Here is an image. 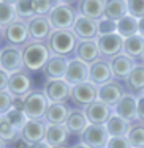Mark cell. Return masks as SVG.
Listing matches in <instances>:
<instances>
[{
	"mask_svg": "<svg viewBox=\"0 0 144 148\" xmlns=\"http://www.w3.org/2000/svg\"><path fill=\"white\" fill-rule=\"evenodd\" d=\"M32 87V80H30L29 74L19 71L15 74H10V84H8V91L13 96H22Z\"/></svg>",
	"mask_w": 144,
	"mask_h": 148,
	"instance_id": "7402d4cb",
	"label": "cell"
},
{
	"mask_svg": "<svg viewBox=\"0 0 144 148\" xmlns=\"http://www.w3.org/2000/svg\"><path fill=\"white\" fill-rule=\"evenodd\" d=\"M51 148H68V147H65V145H59V147H51Z\"/></svg>",
	"mask_w": 144,
	"mask_h": 148,
	"instance_id": "f5cc1de1",
	"label": "cell"
},
{
	"mask_svg": "<svg viewBox=\"0 0 144 148\" xmlns=\"http://www.w3.org/2000/svg\"><path fill=\"white\" fill-rule=\"evenodd\" d=\"M46 128L48 126L41 120H27L24 128L21 129V136L30 145L37 142H43L44 137H46Z\"/></svg>",
	"mask_w": 144,
	"mask_h": 148,
	"instance_id": "4fadbf2b",
	"label": "cell"
},
{
	"mask_svg": "<svg viewBox=\"0 0 144 148\" xmlns=\"http://www.w3.org/2000/svg\"><path fill=\"white\" fill-rule=\"evenodd\" d=\"M68 134H70V131L65 125H48L44 142H46L49 147L65 145L66 139H68Z\"/></svg>",
	"mask_w": 144,
	"mask_h": 148,
	"instance_id": "603a6c76",
	"label": "cell"
},
{
	"mask_svg": "<svg viewBox=\"0 0 144 148\" xmlns=\"http://www.w3.org/2000/svg\"><path fill=\"white\" fill-rule=\"evenodd\" d=\"M143 58H144V55H143Z\"/></svg>",
	"mask_w": 144,
	"mask_h": 148,
	"instance_id": "9f6ffc18",
	"label": "cell"
},
{
	"mask_svg": "<svg viewBox=\"0 0 144 148\" xmlns=\"http://www.w3.org/2000/svg\"><path fill=\"white\" fill-rule=\"evenodd\" d=\"M117 33L122 38H130L133 35H138V19L133 16H124L122 19L117 21Z\"/></svg>",
	"mask_w": 144,
	"mask_h": 148,
	"instance_id": "f546056e",
	"label": "cell"
},
{
	"mask_svg": "<svg viewBox=\"0 0 144 148\" xmlns=\"http://www.w3.org/2000/svg\"><path fill=\"white\" fill-rule=\"evenodd\" d=\"M0 2L6 3V5H11V6H16V3L19 2V0H0Z\"/></svg>",
	"mask_w": 144,
	"mask_h": 148,
	"instance_id": "c3c4849f",
	"label": "cell"
},
{
	"mask_svg": "<svg viewBox=\"0 0 144 148\" xmlns=\"http://www.w3.org/2000/svg\"><path fill=\"white\" fill-rule=\"evenodd\" d=\"M70 117V110L62 103H51L46 112V120L49 125H65Z\"/></svg>",
	"mask_w": 144,
	"mask_h": 148,
	"instance_id": "d4e9b609",
	"label": "cell"
},
{
	"mask_svg": "<svg viewBox=\"0 0 144 148\" xmlns=\"http://www.w3.org/2000/svg\"><path fill=\"white\" fill-rule=\"evenodd\" d=\"M57 2H60V3H70V2H73V0H57Z\"/></svg>",
	"mask_w": 144,
	"mask_h": 148,
	"instance_id": "f907efd6",
	"label": "cell"
},
{
	"mask_svg": "<svg viewBox=\"0 0 144 148\" xmlns=\"http://www.w3.org/2000/svg\"><path fill=\"white\" fill-rule=\"evenodd\" d=\"M127 6H128V14L141 19L144 17V0H127Z\"/></svg>",
	"mask_w": 144,
	"mask_h": 148,
	"instance_id": "f35d334b",
	"label": "cell"
},
{
	"mask_svg": "<svg viewBox=\"0 0 144 148\" xmlns=\"http://www.w3.org/2000/svg\"><path fill=\"white\" fill-rule=\"evenodd\" d=\"M109 134L105 125H89L86 131L81 134L82 143L89 148H106L109 142Z\"/></svg>",
	"mask_w": 144,
	"mask_h": 148,
	"instance_id": "5b68a950",
	"label": "cell"
},
{
	"mask_svg": "<svg viewBox=\"0 0 144 148\" xmlns=\"http://www.w3.org/2000/svg\"><path fill=\"white\" fill-rule=\"evenodd\" d=\"M116 115L122 117L127 121L138 118V99L132 95H124L122 99L116 104Z\"/></svg>",
	"mask_w": 144,
	"mask_h": 148,
	"instance_id": "ac0fdd59",
	"label": "cell"
},
{
	"mask_svg": "<svg viewBox=\"0 0 144 148\" xmlns=\"http://www.w3.org/2000/svg\"><path fill=\"white\" fill-rule=\"evenodd\" d=\"M0 40H2V29H0Z\"/></svg>",
	"mask_w": 144,
	"mask_h": 148,
	"instance_id": "db71d44e",
	"label": "cell"
},
{
	"mask_svg": "<svg viewBox=\"0 0 144 148\" xmlns=\"http://www.w3.org/2000/svg\"><path fill=\"white\" fill-rule=\"evenodd\" d=\"M128 14L127 0H105V16L112 21H119Z\"/></svg>",
	"mask_w": 144,
	"mask_h": 148,
	"instance_id": "484cf974",
	"label": "cell"
},
{
	"mask_svg": "<svg viewBox=\"0 0 144 148\" xmlns=\"http://www.w3.org/2000/svg\"><path fill=\"white\" fill-rule=\"evenodd\" d=\"M16 16L15 6L0 2V29H6L8 25H11L16 21Z\"/></svg>",
	"mask_w": 144,
	"mask_h": 148,
	"instance_id": "1f68e13d",
	"label": "cell"
},
{
	"mask_svg": "<svg viewBox=\"0 0 144 148\" xmlns=\"http://www.w3.org/2000/svg\"><path fill=\"white\" fill-rule=\"evenodd\" d=\"M24 66L22 51H19L15 46H8L0 52V68L8 74L19 73Z\"/></svg>",
	"mask_w": 144,
	"mask_h": 148,
	"instance_id": "52a82bcc",
	"label": "cell"
},
{
	"mask_svg": "<svg viewBox=\"0 0 144 148\" xmlns=\"http://www.w3.org/2000/svg\"><path fill=\"white\" fill-rule=\"evenodd\" d=\"M5 118L8 120L16 129H22L24 125L27 123V120H29L27 115L24 114V110H16V109H11V110L5 115Z\"/></svg>",
	"mask_w": 144,
	"mask_h": 148,
	"instance_id": "e575fe53",
	"label": "cell"
},
{
	"mask_svg": "<svg viewBox=\"0 0 144 148\" xmlns=\"http://www.w3.org/2000/svg\"><path fill=\"white\" fill-rule=\"evenodd\" d=\"M65 126L68 128V131L71 134H82L84 131H86V128L89 126V120H87L86 114L84 112H70V117L68 120H66Z\"/></svg>",
	"mask_w": 144,
	"mask_h": 148,
	"instance_id": "83f0119b",
	"label": "cell"
},
{
	"mask_svg": "<svg viewBox=\"0 0 144 148\" xmlns=\"http://www.w3.org/2000/svg\"><path fill=\"white\" fill-rule=\"evenodd\" d=\"M29 32L30 36L35 41H43L44 38H48L52 33V27L48 21V16H38L35 14L32 19H29Z\"/></svg>",
	"mask_w": 144,
	"mask_h": 148,
	"instance_id": "2e32d148",
	"label": "cell"
},
{
	"mask_svg": "<svg viewBox=\"0 0 144 148\" xmlns=\"http://www.w3.org/2000/svg\"><path fill=\"white\" fill-rule=\"evenodd\" d=\"M97 44H98L100 55H103L106 58H112L124 51V38L119 33L100 35L97 38Z\"/></svg>",
	"mask_w": 144,
	"mask_h": 148,
	"instance_id": "8992f818",
	"label": "cell"
},
{
	"mask_svg": "<svg viewBox=\"0 0 144 148\" xmlns=\"http://www.w3.org/2000/svg\"><path fill=\"white\" fill-rule=\"evenodd\" d=\"M49 99L43 91H30L24 98V114L29 120H41L46 117Z\"/></svg>",
	"mask_w": 144,
	"mask_h": 148,
	"instance_id": "277c9868",
	"label": "cell"
},
{
	"mask_svg": "<svg viewBox=\"0 0 144 148\" xmlns=\"http://www.w3.org/2000/svg\"><path fill=\"white\" fill-rule=\"evenodd\" d=\"M125 93L122 90V87L117 82L109 80L105 85H100V88H98V101H101V103H105L108 106H116L122 99Z\"/></svg>",
	"mask_w": 144,
	"mask_h": 148,
	"instance_id": "e0dca14e",
	"label": "cell"
},
{
	"mask_svg": "<svg viewBox=\"0 0 144 148\" xmlns=\"http://www.w3.org/2000/svg\"><path fill=\"white\" fill-rule=\"evenodd\" d=\"M73 32L81 40H93L98 36V22L95 19H90L82 14L76 16V21L73 24Z\"/></svg>",
	"mask_w": 144,
	"mask_h": 148,
	"instance_id": "8fae6325",
	"label": "cell"
},
{
	"mask_svg": "<svg viewBox=\"0 0 144 148\" xmlns=\"http://www.w3.org/2000/svg\"><path fill=\"white\" fill-rule=\"evenodd\" d=\"M76 55L81 62L92 65L95 63L100 57V51H98V44L95 40H82L76 46Z\"/></svg>",
	"mask_w": 144,
	"mask_h": 148,
	"instance_id": "d6986e66",
	"label": "cell"
},
{
	"mask_svg": "<svg viewBox=\"0 0 144 148\" xmlns=\"http://www.w3.org/2000/svg\"><path fill=\"white\" fill-rule=\"evenodd\" d=\"M44 95L49 103H64L66 98H71V85L65 79H49L44 87Z\"/></svg>",
	"mask_w": 144,
	"mask_h": 148,
	"instance_id": "ba28073f",
	"label": "cell"
},
{
	"mask_svg": "<svg viewBox=\"0 0 144 148\" xmlns=\"http://www.w3.org/2000/svg\"><path fill=\"white\" fill-rule=\"evenodd\" d=\"M48 21L54 30H71L76 21L75 10L66 3H57L48 14Z\"/></svg>",
	"mask_w": 144,
	"mask_h": 148,
	"instance_id": "3957f363",
	"label": "cell"
},
{
	"mask_svg": "<svg viewBox=\"0 0 144 148\" xmlns=\"http://www.w3.org/2000/svg\"><path fill=\"white\" fill-rule=\"evenodd\" d=\"M0 148H5V140L0 139Z\"/></svg>",
	"mask_w": 144,
	"mask_h": 148,
	"instance_id": "681fc988",
	"label": "cell"
},
{
	"mask_svg": "<svg viewBox=\"0 0 144 148\" xmlns=\"http://www.w3.org/2000/svg\"><path fill=\"white\" fill-rule=\"evenodd\" d=\"M79 13L90 19H101L105 16V0H81Z\"/></svg>",
	"mask_w": 144,
	"mask_h": 148,
	"instance_id": "cb8c5ba5",
	"label": "cell"
},
{
	"mask_svg": "<svg viewBox=\"0 0 144 148\" xmlns=\"http://www.w3.org/2000/svg\"><path fill=\"white\" fill-rule=\"evenodd\" d=\"M49 58H51L49 49L41 43V41L27 43L26 47L22 49L24 66H26L27 69H30V71H38V69L44 68Z\"/></svg>",
	"mask_w": 144,
	"mask_h": 148,
	"instance_id": "6da1fadb",
	"label": "cell"
},
{
	"mask_svg": "<svg viewBox=\"0 0 144 148\" xmlns=\"http://www.w3.org/2000/svg\"><path fill=\"white\" fill-rule=\"evenodd\" d=\"M65 80L71 87L87 82L89 80V65L81 62L79 58L70 60L68 68H66V74H65Z\"/></svg>",
	"mask_w": 144,
	"mask_h": 148,
	"instance_id": "9c48e42d",
	"label": "cell"
},
{
	"mask_svg": "<svg viewBox=\"0 0 144 148\" xmlns=\"http://www.w3.org/2000/svg\"><path fill=\"white\" fill-rule=\"evenodd\" d=\"M127 84L130 88H133L135 91H141L144 90V65H136L135 69L132 71V74L128 76Z\"/></svg>",
	"mask_w": 144,
	"mask_h": 148,
	"instance_id": "4dcf8cb0",
	"label": "cell"
},
{
	"mask_svg": "<svg viewBox=\"0 0 144 148\" xmlns=\"http://www.w3.org/2000/svg\"><path fill=\"white\" fill-rule=\"evenodd\" d=\"M112 71H111V65L106 60H97L95 63L89 65V80L95 85H105L111 80Z\"/></svg>",
	"mask_w": 144,
	"mask_h": 148,
	"instance_id": "5bb4252c",
	"label": "cell"
},
{
	"mask_svg": "<svg viewBox=\"0 0 144 148\" xmlns=\"http://www.w3.org/2000/svg\"><path fill=\"white\" fill-rule=\"evenodd\" d=\"M66 68H68V62L64 55L52 54L44 66V73L49 79H65Z\"/></svg>",
	"mask_w": 144,
	"mask_h": 148,
	"instance_id": "44dd1931",
	"label": "cell"
},
{
	"mask_svg": "<svg viewBox=\"0 0 144 148\" xmlns=\"http://www.w3.org/2000/svg\"><path fill=\"white\" fill-rule=\"evenodd\" d=\"M75 148H89V147H87V145H84V143H82V145H76Z\"/></svg>",
	"mask_w": 144,
	"mask_h": 148,
	"instance_id": "816d5d0a",
	"label": "cell"
},
{
	"mask_svg": "<svg viewBox=\"0 0 144 148\" xmlns=\"http://www.w3.org/2000/svg\"><path fill=\"white\" fill-rule=\"evenodd\" d=\"M86 117L89 120V125H106V121L111 118V106L95 101L86 107Z\"/></svg>",
	"mask_w": 144,
	"mask_h": 148,
	"instance_id": "7c38bea8",
	"label": "cell"
},
{
	"mask_svg": "<svg viewBox=\"0 0 144 148\" xmlns=\"http://www.w3.org/2000/svg\"><path fill=\"white\" fill-rule=\"evenodd\" d=\"M138 120L144 121V96L138 98Z\"/></svg>",
	"mask_w": 144,
	"mask_h": 148,
	"instance_id": "7bdbcfd3",
	"label": "cell"
},
{
	"mask_svg": "<svg viewBox=\"0 0 144 148\" xmlns=\"http://www.w3.org/2000/svg\"><path fill=\"white\" fill-rule=\"evenodd\" d=\"M109 65H111L112 76L117 77V79H128V76L136 66L133 58L128 57L127 54H119L116 57H112Z\"/></svg>",
	"mask_w": 144,
	"mask_h": 148,
	"instance_id": "9a60e30c",
	"label": "cell"
},
{
	"mask_svg": "<svg viewBox=\"0 0 144 148\" xmlns=\"http://www.w3.org/2000/svg\"><path fill=\"white\" fill-rule=\"evenodd\" d=\"M106 148H133V147L127 136H117V137H109Z\"/></svg>",
	"mask_w": 144,
	"mask_h": 148,
	"instance_id": "60d3db41",
	"label": "cell"
},
{
	"mask_svg": "<svg viewBox=\"0 0 144 148\" xmlns=\"http://www.w3.org/2000/svg\"><path fill=\"white\" fill-rule=\"evenodd\" d=\"M33 5H35V14L46 16L54 8V0H33Z\"/></svg>",
	"mask_w": 144,
	"mask_h": 148,
	"instance_id": "ab89813d",
	"label": "cell"
},
{
	"mask_svg": "<svg viewBox=\"0 0 144 148\" xmlns=\"http://www.w3.org/2000/svg\"><path fill=\"white\" fill-rule=\"evenodd\" d=\"M16 14L21 17V19H32L35 16V5L33 0H19L15 6Z\"/></svg>",
	"mask_w": 144,
	"mask_h": 148,
	"instance_id": "836d02e7",
	"label": "cell"
},
{
	"mask_svg": "<svg viewBox=\"0 0 144 148\" xmlns=\"http://www.w3.org/2000/svg\"><path fill=\"white\" fill-rule=\"evenodd\" d=\"M78 46V36L73 30H52L49 35V49L55 55H68Z\"/></svg>",
	"mask_w": 144,
	"mask_h": 148,
	"instance_id": "7a4b0ae2",
	"label": "cell"
},
{
	"mask_svg": "<svg viewBox=\"0 0 144 148\" xmlns=\"http://www.w3.org/2000/svg\"><path fill=\"white\" fill-rule=\"evenodd\" d=\"M13 99H15V96H13L8 90L0 91V115H2V117H5V115L13 109Z\"/></svg>",
	"mask_w": 144,
	"mask_h": 148,
	"instance_id": "74e56055",
	"label": "cell"
},
{
	"mask_svg": "<svg viewBox=\"0 0 144 148\" xmlns=\"http://www.w3.org/2000/svg\"><path fill=\"white\" fill-rule=\"evenodd\" d=\"M16 131H17V129L5 117H3L2 121H0V139H3V140H13L16 137Z\"/></svg>",
	"mask_w": 144,
	"mask_h": 148,
	"instance_id": "8d00e7d4",
	"label": "cell"
},
{
	"mask_svg": "<svg viewBox=\"0 0 144 148\" xmlns=\"http://www.w3.org/2000/svg\"><path fill=\"white\" fill-rule=\"evenodd\" d=\"M13 109H16V110H24V99L21 96H15V99H13Z\"/></svg>",
	"mask_w": 144,
	"mask_h": 148,
	"instance_id": "ee69618b",
	"label": "cell"
},
{
	"mask_svg": "<svg viewBox=\"0 0 144 148\" xmlns=\"http://www.w3.org/2000/svg\"><path fill=\"white\" fill-rule=\"evenodd\" d=\"M109 33H117V21H112L109 17L103 16L98 21V36Z\"/></svg>",
	"mask_w": 144,
	"mask_h": 148,
	"instance_id": "d590c367",
	"label": "cell"
},
{
	"mask_svg": "<svg viewBox=\"0 0 144 148\" xmlns=\"http://www.w3.org/2000/svg\"><path fill=\"white\" fill-rule=\"evenodd\" d=\"M5 36H6V40H8L11 44H16V46L26 44L27 40H29V36H30L29 25L24 24V22H21V21H15L11 25L6 27Z\"/></svg>",
	"mask_w": 144,
	"mask_h": 148,
	"instance_id": "ffe728a7",
	"label": "cell"
},
{
	"mask_svg": "<svg viewBox=\"0 0 144 148\" xmlns=\"http://www.w3.org/2000/svg\"><path fill=\"white\" fill-rule=\"evenodd\" d=\"M8 84H10V74L0 68V91L8 90Z\"/></svg>",
	"mask_w": 144,
	"mask_h": 148,
	"instance_id": "b9f144b4",
	"label": "cell"
},
{
	"mask_svg": "<svg viewBox=\"0 0 144 148\" xmlns=\"http://www.w3.org/2000/svg\"><path fill=\"white\" fill-rule=\"evenodd\" d=\"M124 52L132 58H138L144 55V36L141 35H133L124 40Z\"/></svg>",
	"mask_w": 144,
	"mask_h": 148,
	"instance_id": "4316f807",
	"label": "cell"
},
{
	"mask_svg": "<svg viewBox=\"0 0 144 148\" xmlns=\"http://www.w3.org/2000/svg\"><path fill=\"white\" fill-rule=\"evenodd\" d=\"M71 99L79 106H89L98 99V90L92 82H84L71 87Z\"/></svg>",
	"mask_w": 144,
	"mask_h": 148,
	"instance_id": "30bf717a",
	"label": "cell"
},
{
	"mask_svg": "<svg viewBox=\"0 0 144 148\" xmlns=\"http://www.w3.org/2000/svg\"><path fill=\"white\" fill-rule=\"evenodd\" d=\"M15 148H30V143L27 142V140H24L22 137H21V139H17V140H16Z\"/></svg>",
	"mask_w": 144,
	"mask_h": 148,
	"instance_id": "f6af8a7d",
	"label": "cell"
},
{
	"mask_svg": "<svg viewBox=\"0 0 144 148\" xmlns=\"http://www.w3.org/2000/svg\"><path fill=\"white\" fill-rule=\"evenodd\" d=\"M138 33L141 35V36H144V17L138 19Z\"/></svg>",
	"mask_w": 144,
	"mask_h": 148,
	"instance_id": "bcb514c9",
	"label": "cell"
},
{
	"mask_svg": "<svg viewBox=\"0 0 144 148\" xmlns=\"http://www.w3.org/2000/svg\"><path fill=\"white\" fill-rule=\"evenodd\" d=\"M106 131L111 137H117V136H127L130 131V121L124 120L119 115H111V118L106 121Z\"/></svg>",
	"mask_w": 144,
	"mask_h": 148,
	"instance_id": "f1b7e54d",
	"label": "cell"
},
{
	"mask_svg": "<svg viewBox=\"0 0 144 148\" xmlns=\"http://www.w3.org/2000/svg\"><path fill=\"white\" fill-rule=\"evenodd\" d=\"M127 137L133 148H144V125L132 126Z\"/></svg>",
	"mask_w": 144,
	"mask_h": 148,
	"instance_id": "d6a6232c",
	"label": "cell"
},
{
	"mask_svg": "<svg viewBox=\"0 0 144 148\" xmlns=\"http://www.w3.org/2000/svg\"><path fill=\"white\" fill-rule=\"evenodd\" d=\"M30 148H51V147H49L48 143H46V142H44V140H43V142H37V143H32V145H30Z\"/></svg>",
	"mask_w": 144,
	"mask_h": 148,
	"instance_id": "7dc6e473",
	"label": "cell"
},
{
	"mask_svg": "<svg viewBox=\"0 0 144 148\" xmlns=\"http://www.w3.org/2000/svg\"><path fill=\"white\" fill-rule=\"evenodd\" d=\"M2 118H3V117H2V115H0V121H2Z\"/></svg>",
	"mask_w": 144,
	"mask_h": 148,
	"instance_id": "11a10c76",
	"label": "cell"
}]
</instances>
